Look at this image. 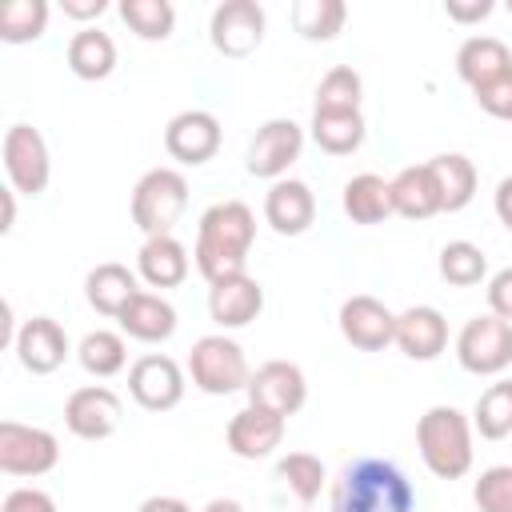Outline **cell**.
<instances>
[{"instance_id": "obj_35", "label": "cell", "mask_w": 512, "mask_h": 512, "mask_svg": "<svg viewBox=\"0 0 512 512\" xmlns=\"http://www.w3.org/2000/svg\"><path fill=\"white\" fill-rule=\"evenodd\" d=\"M120 20L140 40H168L176 28V8L168 0H120Z\"/></svg>"}, {"instance_id": "obj_18", "label": "cell", "mask_w": 512, "mask_h": 512, "mask_svg": "<svg viewBox=\"0 0 512 512\" xmlns=\"http://www.w3.org/2000/svg\"><path fill=\"white\" fill-rule=\"evenodd\" d=\"M260 312H264V288H260L256 276L240 272V276L208 284V316H212L216 328H224V332L228 328H244Z\"/></svg>"}, {"instance_id": "obj_17", "label": "cell", "mask_w": 512, "mask_h": 512, "mask_svg": "<svg viewBox=\"0 0 512 512\" xmlns=\"http://www.w3.org/2000/svg\"><path fill=\"white\" fill-rule=\"evenodd\" d=\"M284 424H288L284 416L248 404V408H240V412L228 420V428H224L228 452L240 456V460H264V456H272V452L284 444Z\"/></svg>"}, {"instance_id": "obj_34", "label": "cell", "mask_w": 512, "mask_h": 512, "mask_svg": "<svg viewBox=\"0 0 512 512\" xmlns=\"http://www.w3.org/2000/svg\"><path fill=\"white\" fill-rule=\"evenodd\" d=\"M360 100H364V80L348 64L328 68L316 84V108L320 112H360Z\"/></svg>"}, {"instance_id": "obj_48", "label": "cell", "mask_w": 512, "mask_h": 512, "mask_svg": "<svg viewBox=\"0 0 512 512\" xmlns=\"http://www.w3.org/2000/svg\"><path fill=\"white\" fill-rule=\"evenodd\" d=\"M508 12H512V0H508Z\"/></svg>"}, {"instance_id": "obj_41", "label": "cell", "mask_w": 512, "mask_h": 512, "mask_svg": "<svg viewBox=\"0 0 512 512\" xmlns=\"http://www.w3.org/2000/svg\"><path fill=\"white\" fill-rule=\"evenodd\" d=\"M0 512H56V500L44 488H12Z\"/></svg>"}, {"instance_id": "obj_22", "label": "cell", "mask_w": 512, "mask_h": 512, "mask_svg": "<svg viewBox=\"0 0 512 512\" xmlns=\"http://www.w3.org/2000/svg\"><path fill=\"white\" fill-rule=\"evenodd\" d=\"M136 280H140V276H136L128 264L104 260V264H96V268L84 276V296H88V304H92L100 316L120 320V312H124V308L132 304V296L140 292Z\"/></svg>"}, {"instance_id": "obj_42", "label": "cell", "mask_w": 512, "mask_h": 512, "mask_svg": "<svg viewBox=\"0 0 512 512\" xmlns=\"http://www.w3.org/2000/svg\"><path fill=\"white\" fill-rule=\"evenodd\" d=\"M444 12L456 24H480V20H488L496 12V4L492 0H444Z\"/></svg>"}, {"instance_id": "obj_11", "label": "cell", "mask_w": 512, "mask_h": 512, "mask_svg": "<svg viewBox=\"0 0 512 512\" xmlns=\"http://www.w3.org/2000/svg\"><path fill=\"white\" fill-rule=\"evenodd\" d=\"M248 404L264 408V412H276V416H296L308 400V380L300 372V364L292 360H264L252 380H248Z\"/></svg>"}, {"instance_id": "obj_32", "label": "cell", "mask_w": 512, "mask_h": 512, "mask_svg": "<svg viewBox=\"0 0 512 512\" xmlns=\"http://www.w3.org/2000/svg\"><path fill=\"white\" fill-rule=\"evenodd\" d=\"M436 268H440V276H444L452 288H472V284H480V280L488 276V256H484V248L472 244V240H448V244L440 248Z\"/></svg>"}, {"instance_id": "obj_39", "label": "cell", "mask_w": 512, "mask_h": 512, "mask_svg": "<svg viewBox=\"0 0 512 512\" xmlns=\"http://www.w3.org/2000/svg\"><path fill=\"white\" fill-rule=\"evenodd\" d=\"M472 96H476V104H480L488 116H496V120H512V72L496 76L492 84L476 88Z\"/></svg>"}, {"instance_id": "obj_27", "label": "cell", "mask_w": 512, "mask_h": 512, "mask_svg": "<svg viewBox=\"0 0 512 512\" xmlns=\"http://www.w3.org/2000/svg\"><path fill=\"white\" fill-rule=\"evenodd\" d=\"M64 60H68L72 76H80V80H104L116 68V40L104 28H80L68 40Z\"/></svg>"}, {"instance_id": "obj_25", "label": "cell", "mask_w": 512, "mask_h": 512, "mask_svg": "<svg viewBox=\"0 0 512 512\" xmlns=\"http://www.w3.org/2000/svg\"><path fill=\"white\" fill-rule=\"evenodd\" d=\"M116 324H120L124 336H132L140 344H160V340H168L176 332V308L160 292H144L140 288L132 296V304L120 312Z\"/></svg>"}, {"instance_id": "obj_30", "label": "cell", "mask_w": 512, "mask_h": 512, "mask_svg": "<svg viewBox=\"0 0 512 512\" xmlns=\"http://www.w3.org/2000/svg\"><path fill=\"white\" fill-rule=\"evenodd\" d=\"M76 360H80V368H84L88 376L108 380V376L124 372V364H128V344H124L120 332L96 328V332H88V336L76 344Z\"/></svg>"}, {"instance_id": "obj_9", "label": "cell", "mask_w": 512, "mask_h": 512, "mask_svg": "<svg viewBox=\"0 0 512 512\" xmlns=\"http://www.w3.org/2000/svg\"><path fill=\"white\" fill-rule=\"evenodd\" d=\"M4 176L8 188H16L20 196H40L52 180V156L44 136L32 124H12L4 132Z\"/></svg>"}, {"instance_id": "obj_4", "label": "cell", "mask_w": 512, "mask_h": 512, "mask_svg": "<svg viewBox=\"0 0 512 512\" xmlns=\"http://www.w3.org/2000/svg\"><path fill=\"white\" fill-rule=\"evenodd\" d=\"M188 208V180L176 168H148L132 188V224L144 236H168Z\"/></svg>"}, {"instance_id": "obj_29", "label": "cell", "mask_w": 512, "mask_h": 512, "mask_svg": "<svg viewBox=\"0 0 512 512\" xmlns=\"http://www.w3.org/2000/svg\"><path fill=\"white\" fill-rule=\"evenodd\" d=\"M312 140L328 156H348L364 144V116L360 112H320V108H312Z\"/></svg>"}, {"instance_id": "obj_33", "label": "cell", "mask_w": 512, "mask_h": 512, "mask_svg": "<svg viewBox=\"0 0 512 512\" xmlns=\"http://www.w3.org/2000/svg\"><path fill=\"white\" fill-rule=\"evenodd\" d=\"M344 20H348L344 0H296L292 4V24L304 40H332L340 36Z\"/></svg>"}, {"instance_id": "obj_13", "label": "cell", "mask_w": 512, "mask_h": 512, "mask_svg": "<svg viewBox=\"0 0 512 512\" xmlns=\"http://www.w3.org/2000/svg\"><path fill=\"white\" fill-rule=\"evenodd\" d=\"M340 336L360 352H384L396 344V312L384 300L356 292L340 304Z\"/></svg>"}, {"instance_id": "obj_14", "label": "cell", "mask_w": 512, "mask_h": 512, "mask_svg": "<svg viewBox=\"0 0 512 512\" xmlns=\"http://www.w3.org/2000/svg\"><path fill=\"white\" fill-rule=\"evenodd\" d=\"M120 416H124V404L104 384H84L64 400V424L80 440H108L120 428Z\"/></svg>"}, {"instance_id": "obj_21", "label": "cell", "mask_w": 512, "mask_h": 512, "mask_svg": "<svg viewBox=\"0 0 512 512\" xmlns=\"http://www.w3.org/2000/svg\"><path fill=\"white\" fill-rule=\"evenodd\" d=\"M188 248L168 232V236H144L140 252H136V276L148 288H176L188 280Z\"/></svg>"}, {"instance_id": "obj_23", "label": "cell", "mask_w": 512, "mask_h": 512, "mask_svg": "<svg viewBox=\"0 0 512 512\" xmlns=\"http://www.w3.org/2000/svg\"><path fill=\"white\" fill-rule=\"evenodd\" d=\"M456 72H460V80L476 92V88L492 84L496 76L512 72V48H508L500 36H468V40L456 48Z\"/></svg>"}, {"instance_id": "obj_8", "label": "cell", "mask_w": 512, "mask_h": 512, "mask_svg": "<svg viewBox=\"0 0 512 512\" xmlns=\"http://www.w3.org/2000/svg\"><path fill=\"white\" fill-rule=\"evenodd\" d=\"M60 464V440L48 428L4 420L0 424V472L8 476H44Z\"/></svg>"}, {"instance_id": "obj_6", "label": "cell", "mask_w": 512, "mask_h": 512, "mask_svg": "<svg viewBox=\"0 0 512 512\" xmlns=\"http://www.w3.org/2000/svg\"><path fill=\"white\" fill-rule=\"evenodd\" d=\"M456 360L472 376H500L512 364V324L480 312L456 332Z\"/></svg>"}, {"instance_id": "obj_31", "label": "cell", "mask_w": 512, "mask_h": 512, "mask_svg": "<svg viewBox=\"0 0 512 512\" xmlns=\"http://www.w3.org/2000/svg\"><path fill=\"white\" fill-rule=\"evenodd\" d=\"M472 428L484 440H504L512 436V380H496L476 396L472 408Z\"/></svg>"}, {"instance_id": "obj_44", "label": "cell", "mask_w": 512, "mask_h": 512, "mask_svg": "<svg viewBox=\"0 0 512 512\" xmlns=\"http://www.w3.org/2000/svg\"><path fill=\"white\" fill-rule=\"evenodd\" d=\"M492 204H496V216H500V224L512 232V176H504V180L496 184V196H492Z\"/></svg>"}, {"instance_id": "obj_45", "label": "cell", "mask_w": 512, "mask_h": 512, "mask_svg": "<svg viewBox=\"0 0 512 512\" xmlns=\"http://www.w3.org/2000/svg\"><path fill=\"white\" fill-rule=\"evenodd\" d=\"M136 512H192V508H188L180 496H148Z\"/></svg>"}, {"instance_id": "obj_2", "label": "cell", "mask_w": 512, "mask_h": 512, "mask_svg": "<svg viewBox=\"0 0 512 512\" xmlns=\"http://www.w3.org/2000/svg\"><path fill=\"white\" fill-rule=\"evenodd\" d=\"M332 512H416L412 480L384 456H356L332 480Z\"/></svg>"}, {"instance_id": "obj_12", "label": "cell", "mask_w": 512, "mask_h": 512, "mask_svg": "<svg viewBox=\"0 0 512 512\" xmlns=\"http://www.w3.org/2000/svg\"><path fill=\"white\" fill-rule=\"evenodd\" d=\"M128 392L144 412H168L184 400V368L164 352H148L128 368Z\"/></svg>"}, {"instance_id": "obj_43", "label": "cell", "mask_w": 512, "mask_h": 512, "mask_svg": "<svg viewBox=\"0 0 512 512\" xmlns=\"http://www.w3.org/2000/svg\"><path fill=\"white\" fill-rule=\"evenodd\" d=\"M60 8L72 20H96V16L108 12V0H60Z\"/></svg>"}, {"instance_id": "obj_37", "label": "cell", "mask_w": 512, "mask_h": 512, "mask_svg": "<svg viewBox=\"0 0 512 512\" xmlns=\"http://www.w3.org/2000/svg\"><path fill=\"white\" fill-rule=\"evenodd\" d=\"M276 476L288 484V492L300 504H312L320 496V488H324V464L312 452H288V456H280L276 460Z\"/></svg>"}, {"instance_id": "obj_26", "label": "cell", "mask_w": 512, "mask_h": 512, "mask_svg": "<svg viewBox=\"0 0 512 512\" xmlns=\"http://www.w3.org/2000/svg\"><path fill=\"white\" fill-rule=\"evenodd\" d=\"M432 176H436V188H440V212H460L472 204L476 196V164L464 156V152H440L428 160Z\"/></svg>"}, {"instance_id": "obj_7", "label": "cell", "mask_w": 512, "mask_h": 512, "mask_svg": "<svg viewBox=\"0 0 512 512\" xmlns=\"http://www.w3.org/2000/svg\"><path fill=\"white\" fill-rule=\"evenodd\" d=\"M300 152H304V128L296 120H288V116H272V120H264L256 128L244 168H248V176L276 184L300 160Z\"/></svg>"}, {"instance_id": "obj_20", "label": "cell", "mask_w": 512, "mask_h": 512, "mask_svg": "<svg viewBox=\"0 0 512 512\" xmlns=\"http://www.w3.org/2000/svg\"><path fill=\"white\" fill-rule=\"evenodd\" d=\"M264 220L272 224V232L280 236H300L312 228L316 220V196L304 180H276L268 192H264Z\"/></svg>"}, {"instance_id": "obj_16", "label": "cell", "mask_w": 512, "mask_h": 512, "mask_svg": "<svg viewBox=\"0 0 512 512\" xmlns=\"http://www.w3.org/2000/svg\"><path fill=\"white\" fill-rule=\"evenodd\" d=\"M16 360L24 372L32 376H48L56 372L64 360H68V332L52 320V316H28L20 328H16Z\"/></svg>"}, {"instance_id": "obj_36", "label": "cell", "mask_w": 512, "mask_h": 512, "mask_svg": "<svg viewBox=\"0 0 512 512\" xmlns=\"http://www.w3.org/2000/svg\"><path fill=\"white\" fill-rule=\"evenodd\" d=\"M48 28V4L44 0H12L0 12V40L4 44H28L40 40Z\"/></svg>"}, {"instance_id": "obj_10", "label": "cell", "mask_w": 512, "mask_h": 512, "mask_svg": "<svg viewBox=\"0 0 512 512\" xmlns=\"http://www.w3.org/2000/svg\"><path fill=\"white\" fill-rule=\"evenodd\" d=\"M264 8L256 0H224L212 8L208 20V40L220 56H252L264 40Z\"/></svg>"}, {"instance_id": "obj_40", "label": "cell", "mask_w": 512, "mask_h": 512, "mask_svg": "<svg viewBox=\"0 0 512 512\" xmlns=\"http://www.w3.org/2000/svg\"><path fill=\"white\" fill-rule=\"evenodd\" d=\"M488 312L512 324V264L488 280Z\"/></svg>"}, {"instance_id": "obj_24", "label": "cell", "mask_w": 512, "mask_h": 512, "mask_svg": "<svg viewBox=\"0 0 512 512\" xmlns=\"http://www.w3.org/2000/svg\"><path fill=\"white\" fill-rule=\"evenodd\" d=\"M388 188H392V212L404 220H428L440 212V188H436V176L428 164L400 168L388 180Z\"/></svg>"}, {"instance_id": "obj_38", "label": "cell", "mask_w": 512, "mask_h": 512, "mask_svg": "<svg viewBox=\"0 0 512 512\" xmlns=\"http://www.w3.org/2000/svg\"><path fill=\"white\" fill-rule=\"evenodd\" d=\"M472 500L480 512H512V464H492L476 476Z\"/></svg>"}, {"instance_id": "obj_1", "label": "cell", "mask_w": 512, "mask_h": 512, "mask_svg": "<svg viewBox=\"0 0 512 512\" xmlns=\"http://www.w3.org/2000/svg\"><path fill=\"white\" fill-rule=\"evenodd\" d=\"M256 240V216L244 200H220L212 208H204L200 224H196V272L216 284L228 276L248 272V252Z\"/></svg>"}, {"instance_id": "obj_19", "label": "cell", "mask_w": 512, "mask_h": 512, "mask_svg": "<svg viewBox=\"0 0 512 512\" xmlns=\"http://www.w3.org/2000/svg\"><path fill=\"white\" fill-rule=\"evenodd\" d=\"M396 348L408 360H436L448 348V320L440 308L432 304H412L404 312H396Z\"/></svg>"}, {"instance_id": "obj_47", "label": "cell", "mask_w": 512, "mask_h": 512, "mask_svg": "<svg viewBox=\"0 0 512 512\" xmlns=\"http://www.w3.org/2000/svg\"><path fill=\"white\" fill-rule=\"evenodd\" d=\"M200 512H244V504L232 500V496H216V500H208Z\"/></svg>"}, {"instance_id": "obj_5", "label": "cell", "mask_w": 512, "mask_h": 512, "mask_svg": "<svg viewBox=\"0 0 512 512\" xmlns=\"http://www.w3.org/2000/svg\"><path fill=\"white\" fill-rule=\"evenodd\" d=\"M188 376L208 396H232V392H244L248 388L252 368H248L244 348L232 336L212 332V336H200L192 344V352H188Z\"/></svg>"}, {"instance_id": "obj_15", "label": "cell", "mask_w": 512, "mask_h": 512, "mask_svg": "<svg viewBox=\"0 0 512 512\" xmlns=\"http://www.w3.org/2000/svg\"><path fill=\"white\" fill-rule=\"evenodd\" d=\"M220 140H224V132H220V120L212 116V112H204V108H188V112H176L172 120H168V128H164V148H168V156L172 160H180V164H208L216 152H220Z\"/></svg>"}, {"instance_id": "obj_46", "label": "cell", "mask_w": 512, "mask_h": 512, "mask_svg": "<svg viewBox=\"0 0 512 512\" xmlns=\"http://www.w3.org/2000/svg\"><path fill=\"white\" fill-rule=\"evenodd\" d=\"M16 224V188H0V232H12Z\"/></svg>"}, {"instance_id": "obj_28", "label": "cell", "mask_w": 512, "mask_h": 512, "mask_svg": "<svg viewBox=\"0 0 512 512\" xmlns=\"http://www.w3.org/2000/svg\"><path fill=\"white\" fill-rule=\"evenodd\" d=\"M340 204H344V216H348L352 224H380V220L392 216V188H388L384 176L360 172V176H352V180L344 184Z\"/></svg>"}, {"instance_id": "obj_3", "label": "cell", "mask_w": 512, "mask_h": 512, "mask_svg": "<svg viewBox=\"0 0 512 512\" xmlns=\"http://www.w3.org/2000/svg\"><path fill=\"white\" fill-rule=\"evenodd\" d=\"M472 420L452 404H432L416 420V448L436 480H460L472 472Z\"/></svg>"}]
</instances>
